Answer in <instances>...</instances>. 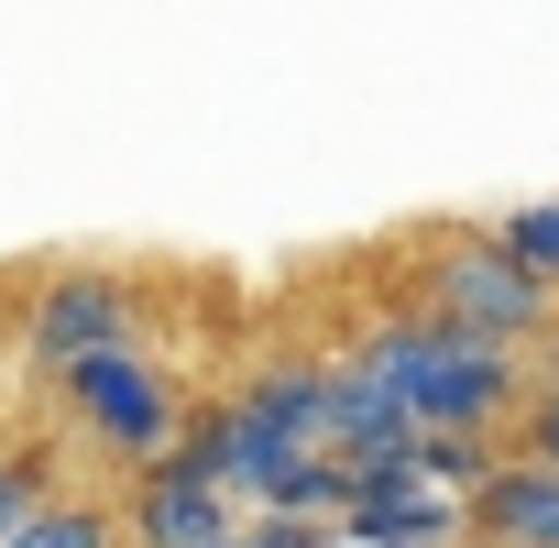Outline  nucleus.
<instances>
[{
  "label": "nucleus",
  "mask_w": 559,
  "mask_h": 548,
  "mask_svg": "<svg viewBox=\"0 0 559 548\" xmlns=\"http://www.w3.org/2000/svg\"><path fill=\"white\" fill-rule=\"evenodd\" d=\"M219 548H241V537H219Z\"/></svg>",
  "instance_id": "obj_16"
},
{
  "label": "nucleus",
  "mask_w": 559,
  "mask_h": 548,
  "mask_svg": "<svg viewBox=\"0 0 559 548\" xmlns=\"http://www.w3.org/2000/svg\"><path fill=\"white\" fill-rule=\"evenodd\" d=\"M12 548H121V504H99V493H56Z\"/></svg>",
  "instance_id": "obj_10"
},
{
  "label": "nucleus",
  "mask_w": 559,
  "mask_h": 548,
  "mask_svg": "<svg viewBox=\"0 0 559 548\" xmlns=\"http://www.w3.org/2000/svg\"><path fill=\"white\" fill-rule=\"evenodd\" d=\"M132 341H143V286L110 274V263L45 274L34 308H23V373H34V384H67L88 352H132Z\"/></svg>",
  "instance_id": "obj_4"
},
{
  "label": "nucleus",
  "mask_w": 559,
  "mask_h": 548,
  "mask_svg": "<svg viewBox=\"0 0 559 548\" xmlns=\"http://www.w3.org/2000/svg\"><path fill=\"white\" fill-rule=\"evenodd\" d=\"M241 548H341V526H308V515H241Z\"/></svg>",
  "instance_id": "obj_13"
},
{
  "label": "nucleus",
  "mask_w": 559,
  "mask_h": 548,
  "mask_svg": "<svg viewBox=\"0 0 559 548\" xmlns=\"http://www.w3.org/2000/svg\"><path fill=\"white\" fill-rule=\"evenodd\" d=\"M537 384H548V395H559V330H548V341H537Z\"/></svg>",
  "instance_id": "obj_15"
},
{
  "label": "nucleus",
  "mask_w": 559,
  "mask_h": 548,
  "mask_svg": "<svg viewBox=\"0 0 559 548\" xmlns=\"http://www.w3.org/2000/svg\"><path fill=\"white\" fill-rule=\"evenodd\" d=\"M395 286H406V308H428V319H450V330H472V341H504V352H526V362H537V341L559 330V286L493 241V219L417 230L406 263H395Z\"/></svg>",
  "instance_id": "obj_2"
},
{
  "label": "nucleus",
  "mask_w": 559,
  "mask_h": 548,
  "mask_svg": "<svg viewBox=\"0 0 559 548\" xmlns=\"http://www.w3.org/2000/svg\"><path fill=\"white\" fill-rule=\"evenodd\" d=\"M219 537H241V504H230V493H209L187 461L132 472V493H121V548H219Z\"/></svg>",
  "instance_id": "obj_6"
},
{
  "label": "nucleus",
  "mask_w": 559,
  "mask_h": 548,
  "mask_svg": "<svg viewBox=\"0 0 559 548\" xmlns=\"http://www.w3.org/2000/svg\"><path fill=\"white\" fill-rule=\"evenodd\" d=\"M515 450H526V461H548V472H559V395H548V384H537V395H526V417H515Z\"/></svg>",
  "instance_id": "obj_14"
},
{
  "label": "nucleus",
  "mask_w": 559,
  "mask_h": 548,
  "mask_svg": "<svg viewBox=\"0 0 559 548\" xmlns=\"http://www.w3.org/2000/svg\"><path fill=\"white\" fill-rule=\"evenodd\" d=\"M493 241H504L515 263H537L548 286H559V198H526V209H504V219H493Z\"/></svg>",
  "instance_id": "obj_12"
},
{
  "label": "nucleus",
  "mask_w": 559,
  "mask_h": 548,
  "mask_svg": "<svg viewBox=\"0 0 559 548\" xmlns=\"http://www.w3.org/2000/svg\"><path fill=\"white\" fill-rule=\"evenodd\" d=\"M176 461H187V472H198L209 493H230L241 515H263L274 493H286V483H297V472L319 461V450L274 439V428H263V417H252L241 395H209V406H187V450H176Z\"/></svg>",
  "instance_id": "obj_5"
},
{
  "label": "nucleus",
  "mask_w": 559,
  "mask_h": 548,
  "mask_svg": "<svg viewBox=\"0 0 559 548\" xmlns=\"http://www.w3.org/2000/svg\"><path fill=\"white\" fill-rule=\"evenodd\" d=\"M56 406H67V428L110 461V472H154V461H176L187 450V395L165 384V362L132 341V352H88L67 384H56Z\"/></svg>",
  "instance_id": "obj_3"
},
{
  "label": "nucleus",
  "mask_w": 559,
  "mask_h": 548,
  "mask_svg": "<svg viewBox=\"0 0 559 548\" xmlns=\"http://www.w3.org/2000/svg\"><path fill=\"white\" fill-rule=\"evenodd\" d=\"M341 548H461V493H439L428 472H373L341 515Z\"/></svg>",
  "instance_id": "obj_7"
},
{
  "label": "nucleus",
  "mask_w": 559,
  "mask_h": 548,
  "mask_svg": "<svg viewBox=\"0 0 559 548\" xmlns=\"http://www.w3.org/2000/svg\"><path fill=\"white\" fill-rule=\"evenodd\" d=\"M45 504H56V461L45 450H0V548H12Z\"/></svg>",
  "instance_id": "obj_11"
},
{
  "label": "nucleus",
  "mask_w": 559,
  "mask_h": 548,
  "mask_svg": "<svg viewBox=\"0 0 559 548\" xmlns=\"http://www.w3.org/2000/svg\"><path fill=\"white\" fill-rule=\"evenodd\" d=\"M274 439H297V450H330V362H308V352H263L241 384H230Z\"/></svg>",
  "instance_id": "obj_9"
},
{
  "label": "nucleus",
  "mask_w": 559,
  "mask_h": 548,
  "mask_svg": "<svg viewBox=\"0 0 559 548\" xmlns=\"http://www.w3.org/2000/svg\"><path fill=\"white\" fill-rule=\"evenodd\" d=\"M461 548H559V472L504 450V472L461 504Z\"/></svg>",
  "instance_id": "obj_8"
},
{
  "label": "nucleus",
  "mask_w": 559,
  "mask_h": 548,
  "mask_svg": "<svg viewBox=\"0 0 559 548\" xmlns=\"http://www.w3.org/2000/svg\"><path fill=\"white\" fill-rule=\"evenodd\" d=\"M352 352L384 373V395L417 417V439H515V417H526V395H537V362H526V352L472 341V330H450V319H428V308H406V297L373 308Z\"/></svg>",
  "instance_id": "obj_1"
}]
</instances>
